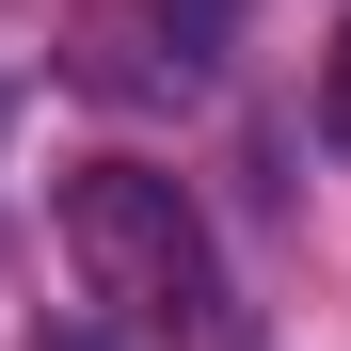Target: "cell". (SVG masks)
<instances>
[{"label": "cell", "mask_w": 351, "mask_h": 351, "mask_svg": "<svg viewBox=\"0 0 351 351\" xmlns=\"http://www.w3.org/2000/svg\"><path fill=\"white\" fill-rule=\"evenodd\" d=\"M48 223L80 256V304H112L128 335H208L223 319V240H208V208L160 160H80Z\"/></svg>", "instance_id": "cell-1"}, {"label": "cell", "mask_w": 351, "mask_h": 351, "mask_svg": "<svg viewBox=\"0 0 351 351\" xmlns=\"http://www.w3.org/2000/svg\"><path fill=\"white\" fill-rule=\"evenodd\" d=\"M319 144H335V160H351V32H335V48H319Z\"/></svg>", "instance_id": "cell-2"}]
</instances>
